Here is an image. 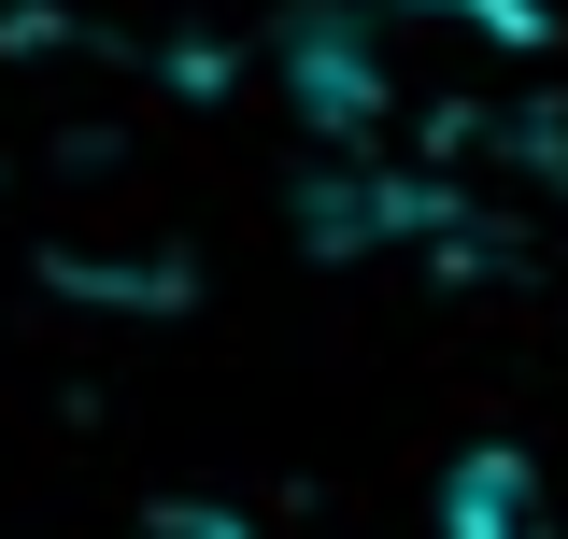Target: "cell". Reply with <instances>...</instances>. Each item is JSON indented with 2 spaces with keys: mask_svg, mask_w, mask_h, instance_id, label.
Returning <instances> with one entry per match:
<instances>
[{
  "mask_svg": "<svg viewBox=\"0 0 568 539\" xmlns=\"http://www.w3.org/2000/svg\"><path fill=\"white\" fill-rule=\"evenodd\" d=\"M142 539H242V526H227V511H156Z\"/></svg>",
  "mask_w": 568,
  "mask_h": 539,
  "instance_id": "obj_2",
  "label": "cell"
},
{
  "mask_svg": "<svg viewBox=\"0 0 568 539\" xmlns=\"http://www.w3.org/2000/svg\"><path fill=\"white\" fill-rule=\"evenodd\" d=\"M440 539H555V497H540V455H511V440H484V455H455V482H440Z\"/></svg>",
  "mask_w": 568,
  "mask_h": 539,
  "instance_id": "obj_1",
  "label": "cell"
}]
</instances>
